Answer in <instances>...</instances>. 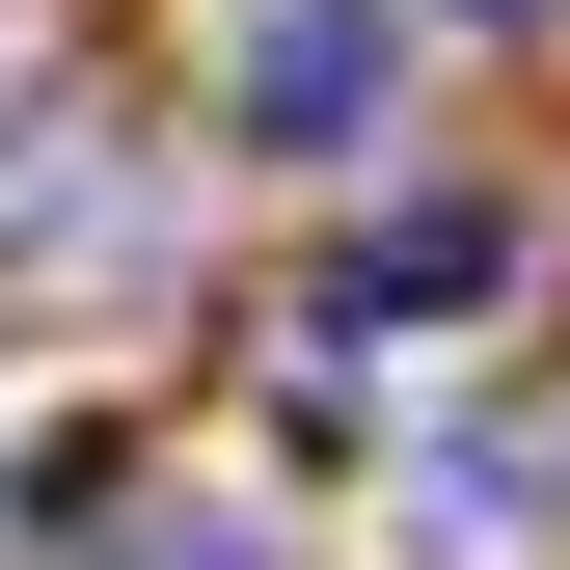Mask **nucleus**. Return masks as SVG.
I'll return each mask as SVG.
<instances>
[{"label": "nucleus", "instance_id": "nucleus-1", "mask_svg": "<svg viewBox=\"0 0 570 570\" xmlns=\"http://www.w3.org/2000/svg\"><path fill=\"white\" fill-rule=\"evenodd\" d=\"M218 109H245V164H353V136L407 109V0H245Z\"/></svg>", "mask_w": 570, "mask_h": 570}, {"label": "nucleus", "instance_id": "nucleus-2", "mask_svg": "<svg viewBox=\"0 0 570 570\" xmlns=\"http://www.w3.org/2000/svg\"><path fill=\"white\" fill-rule=\"evenodd\" d=\"M462 299H517V218H489V190H407L299 326H326V353H407V326H462Z\"/></svg>", "mask_w": 570, "mask_h": 570}, {"label": "nucleus", "instance_id": "nucleus-3", "mask_svg": "<svg viewBox=\"0 0 570 570\" xmlns=\"http://www.w3.org/2000/svg\"><path fill=\"white\" fill-rule=\"evenodd\" d=\"M136 570H245V543H218V517H164V543H136Z\"/></svg>", "mask_w": 570, "mask_h": 570}]
</instances>
